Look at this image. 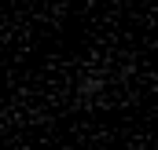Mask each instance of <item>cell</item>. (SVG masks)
I'll list each match as a JSON object with an SVG mask.
<instances>
[{
  "label": "cell",
  "instance_id": "obj_1",
  "mask_svg": "<svg viewBox=\"0 0 158 150\" xmlns=\"http://www.w3.org/2000/svg\"><path fill=\"white\" fill-rule=\"evenodd\" d=\"M103 88H107V81L99 73H92V77H85L77 84V103H96L99 95H103Z\"/></svg>",
  "mask_w": 158,
  "mask_h": 150
},
{
  "label": "cell",
  "instance_id": "obj_2",
  "mask_svg": "<svg viewBox=\"0 0 158 150\" xmlns=\"http://www.w3.org/2000/svg\"><path fill=\"white\" fill-rule=\"evenodd\" d=\"M0 30H4V7H0Z\"/></svg>",
  "mask_w": 158,
  "mask_h": 150
}]
</instances>
